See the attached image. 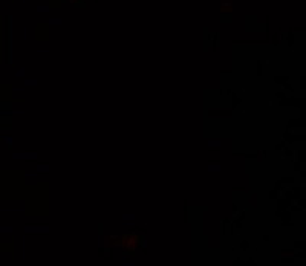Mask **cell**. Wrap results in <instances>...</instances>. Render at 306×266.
<instances>
[{
    "mask_svg": "<svg viewBox=\"0 0 306 266\" xmlns=\"http://www.w3.org/2000/svg\"><path fill=\"white\" fill-rule=\"evenodd\" d=\"M26 233H49V228L48 226H26L25 228Z\"/></svg>",
    "mask_w": 306,
    "mask_h": 266,
    "instance_id": "cell-1",
    "label": "cell"
},
{
    "mask_svg": "<svg viewBox=\"0 0 306 266\" xmlns=\"http://www.w3.org/2000/svg\"><path fill=\"white\" fill-rule=\"evenodd\" d=\"M14 158L16 159H35L37 153H16Z\"/></svg>",
    "mask_w": 306,
    "mask_h": 266,
    "instance_id": "cell-2",
    "label": "cell"
},
{
    "mask_svg": "<svg viewBox=\"0 0 306 266\" xmlns=\"http://www.w3.org/2000/svg\"><path fill=\"white\" fill-rule=\"evenodd\" d=\"M208 171H221V165L211 164V165H208Z\"/></svg>",
    "mask_w": 306,
    "mask_h": 266,
    "instance_id": "cell-4",
    "label": "cell"
},
{
    "mask_svg": "<svg viewBox=\"0 0 306 266\" xmlns=\"http://www.w3.org/2000/svg\"><path fill=\"white\" fill-rule=\"evenodd\" d=\"M122 266H135V263H129L127 262V263H122Z\"/></svg>",
    "mask_w": 306,
    "mask_h": 266,
    "instance_id": "cell-7",
    "label": "cell"
},
{
    "mask_svg": "<svg viewBox=\"0 0 306 266\" xmlns=\"http://www.w3.org/2000/svg\"><path fill=\"white\" fill-rule=\"evenodd\" d=\"M124 220H135V214H122Z\"/></svg>",
    "mask_w": 306,
    "mask_h": 266,
    "instance_id": "cell-6",
    "label": "cell"
},
{
    "mask_svg": "<svg viewBox=\"0 0 306 266\" xmlns=\"http://www.w3.org/2000/svg\"><path fill=\"white\" fill-rule=\"evenodd\" d=\"M208 147L217 149V147H221V141H208Z\"/></svg>",
    "mask_w": 306,
    "mask_h": 266,
    "instance_id": "cell-3",
    "label": "cell"
},
{
    "mask_svg": "<svg viewBox=\"0 0 306 266\" xmlns=\"http://www.w3.org/2000/svg\"><path fill=\"white\" fill-rule=\"evenodd\" d=\"M37 171L46 173V171H49V165H37Z\"/></svg>",
    "mask_w": 306,
    "mask_h": 266,
    "instance_id": "cell-5",
    "label": "cell"
}]
</instances>
